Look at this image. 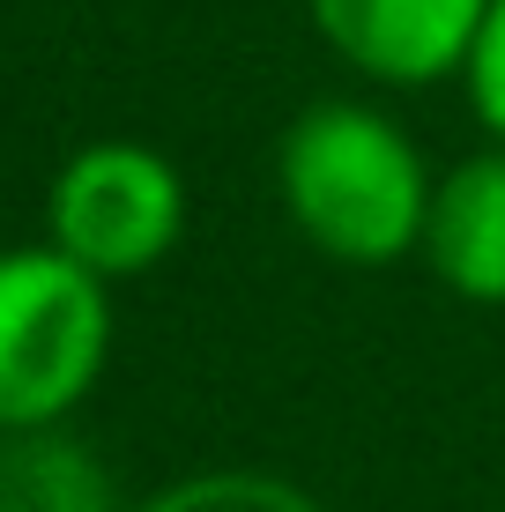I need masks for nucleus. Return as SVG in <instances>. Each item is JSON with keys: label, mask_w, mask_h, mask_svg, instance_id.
Segmentation results:
<instances>
[{"label": "nucleus", "mask_w": 505, "mask_h": 512, "mask_svg": "<svg viewBox=\"0 0 505 512\" xmlns=\"http://www.w3.org/2000/svg\"><path fill=\"white\" fill-rule=\"evenodd\" d=\"M283 201L335 260H394L424 245L431 186L409 134L357 104H320L283 134Z\"/></svg>", "instance_id": "1"}, {"label": "nucleus", "mask_w": 505, "mask_h": 512, "mask_svg": "<svg viewBox=\"0 0 505 512\" xmlns=\"http://www.w3.org/2000/svg\"><path fill=\"white\" fill-rule=\"evenodd\" d=\"M112 305L104 275L52 253H0V431H38L90 394Z\"/></svg>", "instance_id": "2"}, {"label": "nucleus", "mask_w": 505, "mask_h": 512, "mask_svg": "<svg viewBox=\"0 0 505 512\" xmlns=\"http://www.w3.org/2000/svg\"><path fill=\"white\" fill-rule=\"evenodd\" d=\"M186 216L179 171L142 141H97L52 186V238L90 275H134L171 253Z\"/></svg>", "instance_id": "3"}, {"label": "nucleus", "mask_w": 505, "mask_h": 512, "mask_svg": "<svg viewBox=\"0 0 505 512\" xmlns=\"http://www.w3.org/2000/svg\"><path fill=\"white\" fill-rule=\"evenodd\" d=\"M327 45L379 82H439L468 67L491 0H312Z\"/></svg>", "instance_id": "4"}, {"label": "nucleus", "mask_w": 505, "mask_h": 512, "mask_svg": "<svg viewBox=\"0 0 505 512\" xmlns=\"http://www.w3.org/2000/svg\"><path fill=\"white\" fill-rule=\"evenodd\" d=\"M424 253L468 305H505V149L468 156L439 179L424 216Z\"/></svg>", "instance_id": "5"}, {"label": "nucleus", "mask_w": 505, "mask_h": 512, "mask_svg": "<svg viewBox=\"0 0 505 512\" xmlns=\"http://www.w3.org/2000/svg\"><path fill=\"white\" fill-rule=\"evenodd\" d=\"M0 512H112V483L52 423L0 438Z\"/></svg>", "instance_id": "6"}, {"label": "nucleus", "mask_w": 505, "mask_h": 512, "mask_svg": "<svg viewBox=\"0 0 505 512\" xmlns=\"http://www.w3.org/2000/svg\"><path fill=\"white\" fill-rule=\"evenodd\" d=\"M142 512H320V505H312L305 490L275 483V475L231 468V475H194V483L164 490V498L142 505Z\"/></svg>", "instance_id": "7"}, {"label": "nucleus", "mask_w": 505, "mask_h": 512, "mask_svg": "<svg viewBox=\"0 0 505 512\" xmlns=\"http://www.w3.org/2000/svg\"><path fill=\"white\" fill-rule=\"evenodd\" d=\"M468 97H476V119L505 141V0H491L476 30V52H468Z\"/></svg>", "instance_id": "8"}]
</instances>
